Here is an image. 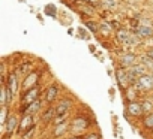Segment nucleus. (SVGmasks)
Listing matches in <instances>:
<instances>
[{
	"instance_id": "obj_1",
	"label": "nucleus",
	"mask_w": 153,
	"mask_h": 139,
	"mask_svg": "<svg viewBox=\"0 0 153 139\" xmlns=\"http://www.w3.org/2000/svg\"><path fill=\"white\" fill-rule=\"evenodd\" d=\"M117 40L125 46H137L140 43V38L137 35H132L131 32L123 30V29L117 32Z\"/></svg>"
},
{
	"instance_id": "obj_2",
	"label": "nucleus",
	"mask_w": 153,
	"mask_h": 139,
	"mask_svg": "<svg viewBox=\"0 0 153 139\" xmlns=\"http://www.w3.org/2000/svg\"><path fill=\"white\" fill-rule=\"evenodd\" d=\"M134 87H135V90H138V91H141V93L152 90V88H153V75L146 74V75L140 76V78L137 79V82L134 84Z\"/></svg>"
},
{
	"instance_id": "obj_3",
	"label": "nucleus",
	"mask_w": 153,
	"mask_h": 139,
	"mask_svg": "<svg viewBox=\"0 0 153 139\" xmlns=\"http://www.w3.org/2000/svg\"><path fill=\"white\" fill-rule=\"evenodd\" d=\"M119 60H120V66H122V67H126V69H129V67H132L134 64H137V55L132 54V52H125V54H122Z\"/></svg>"
},
{
	"instance_id": "obj_4",
	"label": "nucleus",
	"mask_w": 153,
	"mask_h": 139,
	"mask_svg": "<svg viewBox=\"0 0 153 139\" xmlns=\"http://www.w3.org/2000/svg\"><path fill=\"white\" fill-rule=\"evenodd\" d=\"M38 97H39V88L35 85V87H32L30 90L26 91V94L23 96V103L24 105H30V103L36 102Z\"/></svg>"
},
{
	"instance_id": "obj_5",
	"label": "nucleus",
	"mask_w": 153,
	"mask_h": 139,
	"mask_svg": "<svg viewBox=\"0 0 153 139\" xmlns=\"http://www.w3.org/2000/svg\"><path fill=\"white\" fill-rule=\"evenodd\" d=\"M135 35H137L140 39L153 38V29H152V27H149V26H144V24H141V26H138V27L135 29Z\"/></svg>"
},
{
	"instance_id": "obj_6",
	"label": "nucleus",
	"mask_w": 153,
	"mask_h": 139,
	"mask_svg": "<svg viewBox=\"0 0 153 139\" xmlns=\"http://www.w3.org/2000/svg\"><path fill=\"white\" fill-rule=\"evenodd\" d=\"M5 84H6L8 90L15 96V93H17V90H18V79H17V75H15V74H9L8 81H6Z\"/></svg>"
},
{
	"instance_id": "obj_7",
	"label": "nucleus",
	"mask_w": 153,
	"mask_h": 139,
	"mask_svg": "<svg viewBox=\"0 0 153 139\" xmlns=\"http://www.w3.org/2000/svg\"><path fill=\"white\" fill-rule=\"evenodd\" d=\"M72 106V100L69 99H63L60 100V103L56 106V114L57 115H63V114H68V109Z\"/></svg>"
},
{
	"instance_id": "obj_8",
	"label": "nucleus",
	"mask_w": 153,
	"mask_h": 139,
	"mask_svg": "<svg viewBox=\"0 0 153 139\" xmlns=\"http://www.w3.org/2000/svg\"><path fill=\"white\" fill-rule=\"evenodd\" d=\"M144 111H143L141 103H138V102H129V105H128V114H131L132 117H138Z\"/></svg>"
},
{
	"instance_id": "obj_9",
	"label": "nucleus",
	"mask_w": 153,
	"mask_h": 139,
	"mask_svg": "<svg viewBox=\"0 0 153 139\" xmlns=\"http://www.w3.org/2000/svg\"><path fill=\"white\" fill-rule=\"evenodd\" d=\"M117 81L119 84L123 87V88H128L131 81H129V76H128V72L123 71V69H119V72H117Z\"/></svg>"
},
{
	"instance_id": "obj_10",
	"label": "nucleus",
	"mask_w": 153,
	"mask_h": 139,
	"mask_svg": "<svg viewBox=\"0 0 153 139\" xmlns=\"http://www.w3.org/2000/svg\"><path fill=\"white\" fill-rule=\"evenodd\" d=\"M57 96H59V87L56 84L50 85L48 90H47V93H45V100L47 102H54L57 99Z\"/></svg>"
},
{
	"instance_id": "obj_11",
	"label": "nucleus",
	"mask_w": 153,
	"mask_h": 139,
	"mask_svg": "<svg viewBox=\"0 0 153 139\" xmlns=\"http://www.w3.org/2000/svg\"><path fill=\"white\" fill-rule=\"evenodd\" d=\"M5 126H6V132H8V135H12V133L15 132L17 126H18V120H17V117H15V115H11V117L8 118V121L5 123Z\"/></svg>"
},
{
	"instance_id": "obj_12",
	"label": "nucleus",
	"mask_w": 153,
	"mask_h": 139,
	"mask_svg": "<svg viewBox=\"0 0 153 139\" xmlns=\"http://www.w3.org/2000/svg\"><path fill=\"white\" fill-rule=\"evenodd\" d=\"M86 127H87V121H86V118H81V117L75 118L72 123V130H75V132H83Z\"/></svg>"
},
{
	"instance_id": "obj_13",
	"label": "nucleus",
	"mask_w": 153,
	"mask_h": 139,
	"mask_svg": "<svg viewBox=\"0 0 153 139\" xmlns=\"http://www.w3.org/2000/svg\"><path fill=\"white\" fill-rule=\"evenodd\" d=\"M36 79H38V74L32 72L30 75H27V76L24 78V82H23L24 88H26V90H30L32 87H35V84H36Z\"/></svg>"
},
{
	"instance_id": "obj_14",
	"label": "nucleus",
	"mask_w": 153,
	"mask_h": 139,
	"mask_svg": "<svg viewBox=\"0 0 153 139\" xmlns=\"http://www.w3.org/2000/svg\"><path fill=\"white\" fill-rule=\"evenodd\" d=\"M39 108H41V100L38 99L36 102H33V103H30V105H27V108H24L23 109V114H35L36 111H39Z\"/></svg>"
},
{
	"instance_id": "obj_15",
	"label": "nucleus",
	"mask_w": 153,
	"mask_h": 139,
	"mask_svg": "<svg viewBox=\"0 0 153 139\" xmlns=\"http://www.w3.org/2000/svg\"><path fill=\"white\" fill-rule=\"evenodd\" d=\"M140 60H141V63L149 69V71H153V58H150L147 54H144V55L140 57Z\"/></svg>"
},
{
	"instance_id": "obj_16",
	"label": "nucleus",
	"mask_w": 153,
	"mask_h": 139,
	"mask_svg": "<svg viewBox=\"0 0 153 139\" xmlns=\"http://www.w3.org/2000/svg\"><path fill=\"white\" fill-rule=\"evenodd\" d=\"M141 106H143V111H144V114H152L153 112V102H150V100H143L141 102Z\"/></svg>"
},
{
	"instance_id": "obj_17",
	"label": "nucleus",
	"mask_w": 153,
	"mask_h": 139,
	"mask_svg": "<svg viewBox=\"0 0 153 139\" xmlns=\"http://www.w3.org/2000/svg\"><path fill=\"white\" fill-rule=\"evenodd\" d=\"M29 124H33V123H32V115H30V114H24V117H23V120H21V124H20V130L23 132Z\"/></svg>"
},
{
	"instance_id": "obj_18",
	"label": "nucleus",
	"mask_w": 153,
	"mask_h": 139,
	"mask_svg": "<svg viewBox=\"0 0 153 139\" xmlns=\"http://www.w3.org/2000/svg\"><path fill=\"white\" fill-rule=\"evenodd\" d=\"M54 115H57V114H56V108H50V109H48V111H47V112H45V114L42 115V120H44V121H48V120H54V118H53Z\"/></svg>"
},
{
	"instance_id": "obj_19",
	"label": "nucleus",
	"mask_w": 153,
	"mask_h": 139,
	"mask_svg": "<svg viewBox=\"0 0 153 139\" xmlns=\"http://www.w3.org/2000/svg\"><path fill=\"white\" fill-rule=\"evenodd\" d=\"M66 127H68V124H66L65 121L62 123V126H59V124H57V127H56V130H54V133H53V136H54V138H57L59 135H62V133H65V130H66Z\"/></svg>"
},
{
	"instance_id": "obj_20",
	"label": "nucleus",
	"mask_w": 153,
	"mask_h": 139,
	"mask_svg": "<svg viewBox=\"0 0 153 139\" xmlns=\"http://www.w3.org/2000/svg\"><path fill=\"white\" fill-rule=\"evenodd\" d=\"M143 124H144V127H147V129H153V112L149 114V115L144 118Z\"/></svg>"
},
{
	"instance_id": "obj_21",
	"label": "nucleus",
	"mask_w": 153,
	"mask_h": 139,
	"mask_svg": "<svg viewBox=\"0 0 153 139\" xmlns=\"http://www.w3.org/2000/svg\"><path fill=\"white\" fill-rule=\"evenodd\" d=\"M102 3L107 6V8H116L119 5L117 0H102Z\"/></svg>"
},
{
	"instance_id": "obj_22",
	"label": "nucleus",
	"mask_w": 153,
	"mask_h": 139,
	"mask_svg": "<svg viewBox=\"0 0 153 139\" xmlns=\"http://www.w3.org/2000/svg\"><path fill=\"white\" fill-rule=\"evenodd\" d=\"M83 2L86 3V5H89V6H99L102 2L101 0H83Z\"/></svg>"
},
{
	"instance_id": "obj_23",
	"label": "nucleus",
	"mask_w": 153,
	"mask_h": 139,
	"mask_svg": "<svg viewBox=\"0 0 153 139\" xmlns=\"http://www.w3.org/2000/svg\"><path fill=\"white\" fill-rule=\"evenodd\" d=\"M6 117H8V108L3 106V108H2V123H6V121H8Z\"/></svg>"
},
{
	"instance_id": "obj_24",
	"label": "nucleus",
	"mask_w": 153,
	"mask_h": 139,
	"mask_svg": "<svg viewBox=\"0 0 153 139\" xmlns=\"http://www.w3.org/2000/svg\"><path fill=\"white\" fill-rule=\"evenodd\" d=\"M86 24H87V27H89L92 32H98V27L95 26V23H86Z\"/></svg>"
},
{
	"instance_id": "obj_25",
	"label": "nucleus",
	"mask_w": 153,
	"mask_h": 139,
	"mask_svg": "<svg viewBox=\"0 0 153 139\" xmlns=\"http://www.w3.org/2000/svg\"><path fill=\"white\" fill-rule=\"evenodd\" d=\"M83 139H99V135L92 133V135H87V136H86V138H83Z\"/></svg>"
},
{
	"instance_id": "obj_26",
	"label": "nucleus",
	"mask_w": 153,
	"mask_h": 139,
	"mask_svg": "<svg viewBox=\"0 0 153 139\" xmlns=\"http://www.w3.org/2000/svg\"><path fill=\"white\" fill-rule=\"evenodd\" d=\"M146 54H147V55H149L150 58H153V48H152V49H149V51H147Z\"/></svg>"
},
{
	"instance_id": "obj_27",
	"label": "nucleus",
	"mask_w": 153,
	"mask_h": 139,
	"mask_svg": "<svg viewBox=\"0 0 153 139\" xmlns=\"http://www.w3.org/2000/svg\"><path fill=\"white\" fill-rule=\"evenodd\" d=\"M71 139H80V138H76V136H75V138H71Z\"/></svg>"
}]
</instances>
